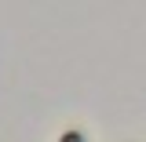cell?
<instances>
[{
  "mask_svg": "<svg viewBox=\"0 0 146 142\" xmlns=\"http://www.w3.org/2000/svg\"><path fill=\"white\" fill-rule=\"evenodd\" d=\"M58 142H88V135L80 131V127H70V131H62V139Z\"/></svg>",
  "mask_w": 146,
  "mask_h": 142,
  "instance_id": "cell-1",
  "label": "cell"
}]
</instances>
